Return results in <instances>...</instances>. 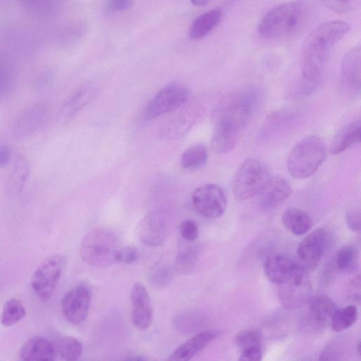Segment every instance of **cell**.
I'll return each instance as SVG.
<instances>
[{"instance_id":"4dcf8cb0","label":"cell","mask_w":361,"mask_h":361,"mask_svg":"<svg viewBox=\"0 0 361 361\" xmlns=\"http://www.w3.org/2000/svg\"><path fill=\"white\" fill-rule=\"evenodd\" d=\"M25 309L23 303L16 298L7 300L0 315V322L4 326H13L25 317Z\"/></svg>"},{"instance_id":"836d02e7","label":"cell","mask_w":361,"mask_h":361,"mask_svg":"<svg viewBox=\"0 0 361 361\" xmlns=\"http://www.w3.org/2000/svg\"><path fill=\"white\" fill-rule=\"evenodd\" d=\"M234 342L240 350L251 346H262V336L255 329L244 330L236 334Z\"/></svg>"},{"instance_id":"30bf717a","label":"cell","mask_w":361,"mask_h":361,"mask_svg":"<svg viewBox=\"0 0 361 361\" xmlns=\"http://www.w3.org/2000/svg\"><path fill=\"white\" fill-rule=\"evenodd\" d=\"M192 202L195 210L208 219L221 216L227 205L224 191L219 185L213 183L204 184L194 190Z\"/></svg>"},{"instance_id":"7c38bea8","label":"cell","mask_w":361,"mask_h":361,"mask_svg":"<svg viewBox=\"0 0 361 361\" xmlns=\"http://www.w3.org/2000/svg\"><path fill=\"white\" fill-rule=\"evenodd\" d=\"M279 286V298L286 308H297L310 297L311 283L306 269H302L288 281Z\"/></svg>"},{"instance_id":"ac0fdd59","label":"cell","mask_w":361,"mask_h":361,"mask_svg":"<svg viewBox=\"0 0 361 361\" xmlns=\"http://www.w3.org/2000/svg\"><path fill=\"white\" fill-rule=\"evenodd\" d=\"M56 355V345L41 336L28 338L20 350V357L23 361H52Z\"/></svg>"},{"instance_id":"d6986e66","label":"cell","mask_w":361,"mask_h":361,"mask_svg":"<svg viewBox=\"0 0 361 361\" xmlns=\"http://www.w3.org/2000/svg\"><path fill=\"white\" fill-rule=\"evenodd\" d=\"M167 235L168 228L166 222L158 215H147L138 224V238L142 243L148 246L161 245Z\"/></svg>"},{"instance_id":"b9f144b4","label":"cell","mask_w":361,"mask_h":361,"mask_svg":"<svg viewBox=\"0 0 361 361\" xmlns=\"http://www.w3.org/2000/svg\"><path fill=\"white\" fill-rule=\"evenodd\" d=\"M51 74L49 72H44L39 74L33 82V87L37 91L46 88L51 80Z\"/></svg>"},{"instance_id":"bcb514c9","label":"cell","mask_w":361,"mask_h":361,"mask_svg":"<svg viewBox=\"0 0 361 361\" xmlns=\"http://www.w3.org/2000/svg\"><path fill=\"white\" fill-rule=\"evenodd\" d=\"M191 3L196 6H202L208 4L210 0H190Z\"/></svg>"},{"instance_id":"7bdbcfd3","label":"cell","mask_w":361,"mask_h":361,"mask_svg":"<svg viewBox=\"0 0 361 361\" xmlns=\"http://www.w3.org/2000/svg\"><path fill=\"white\" fill-rule=\"evenodd\" d=\"M133 6V0H108L107 6L111 11L128 10Z\"/></svg>"},{"instance_id":"7a4b0ae2","label":"cell","mask_w":361,"mask_h":361,"mask_svg":"<svg viewBox=\"0 0 361 361\" xmlns=\"http://www.w3.org/2000/svg\"><path fill=\"white\" fill-rule=\"evenodd\" d=\"M258 99V92L252 87L243 88L227 95L215 111V129L238 137L257 109Z\"/></svg>"},{"instance_id":"ee69618b","label":"cell","mask_w":361,"mask_h":361,"mask_svg":"<svg viewBox=\"0 0 361 361\" xmlns=\"http://www.w3.org/2000/svg\"><path fill=\"white\" fill-rule=\"evenodd\" d=\"M350 297L354 300H360V279L357 276L350 283Z\"/></svg>"},{"instance_id":"277c9868","label":"cell","mask_w":361,"mask_h":361,"mask_svg":"<svg viewBox=\"0 0 361 361\" xmlns=\"http://www.w3.org/2000/svg\"><path fill=\"white\" fill-rule=\"evenodd\" d=\"M116 234L105 228L92 229L82 239L79 252L81 259L88 265L104 269L116 262V255L120 248Z\"/></svg>"},{"instance_id":"1f68e13d","label":"cell","mask_w":361,"mask_h":361,"mask_svg":"<svg viewBox=\"0 0 361 361\" xmlns=\"http://www.w3.org/2000/svg\"><path fill=\"white\" fill-rule=\"evenodd\" d=\"M56 352L64 360H76L82 354L81 342L73 336H63L56 345Z\"/></svg>"},{"instance_id":"2e32d148","label":"cell","mask_w":361,"mask_h":361,"mask_svg":"<svg viewBox=\"0 0 361 361\" xmlns=\"http://www.w3.org/2000/svg\"><path fill=\"white\" fill-rule=\"evenodd\" d=\"M292 189L288 181L281 176L269 177L259 192V206L269 211L279 206L291 195Z\"/></svg>"},{"instance_id":"d6a6232c","label":"cell","mask_w":361,"mask_h":361,"mask_svg":"<svg viewBox=\"0 0 361 361\" xmlns=\"http://www.w3.org/2000/svg\"><path fill=\"white\" fill-rule=\"evenodd\" d=\"M173 271L165 262H158L153 265L148 274L149 281L157 287H165L172 281Z\"/></svg>"},{"instance_id":"83f0119b","label":"cell","mask_w":361,"mask_h":361,"mask_svg":"<svg viewBox=\"0 0 361 361\" xmlns=\"http://www.w3.org/2000/svg\"><path fill=\"white\" fill-rule=\"evenodd\" d=\"M208 159V150L203 144H195L186 149L180 157V165L186 170H196L203 166Z\"/></svg>"},{"instance_id":"484cf974","label":"cell","mask_w":361,"mask_h":361,"mask_svg":"<svg viewBox=\"0 0 361 361\" xmlns=\"http://www.w3.org/2000/svg\"><path fill=\"white\" fill-rule=\"evenodd\" d=\"M361 126L360 121L351 123L342 129L334 137L330 152L338 154L346 150L360 140Z\"/></svg>"},{"instance_id":"f1b7e54d","label":"cell","mask_w":361,"mask_h":361,"mask_svg":"<svg viewBox=\"0 0 361 361\" xmlns=\"http://www.w3.org/2000/svg\"><path fill=\"white\" fill-rule=\"evenodd\" d=\"M359 252L353 245H345L336 253L334 265L341 272L354 271L358 266Z\"/></svg>"},{"instance_id":"ffe728a7","label":"cell","mask_w":361,"mask_h":361,"mask_svg":"<svg viewBox=\"0 0 361 361\" xmlns=\"http://www.w3.org/2000/svg\"><path fill=\"white\" fill-rule=\"evenodd\" d=\"M361 53L360 47L348 50L341 62V78L344 86L352 93L360 89Z\"/></svg>"},{"instance_id":"8992f818","label":"cell","mask_w":361,"mask_h":361,"mask_svg":"<svg viewBox=\"0 0 361 361\" xmlns=\"http://www.w3.org/2000/svg\"><path fill=\"white\" fill-rule=\"evenodd\" d=\"M269 178L266 166L255 159H247L238 168L233 180L234 196L240 200L258 194Z\"/></svg>"},{"instance_id":"44dd1931","label":"cell","mask_w":361,"mask_h":361,"mask_svg":"<svg viewBox=\"0 0 361 361\" xmlns=\"http://www.w3.org/2000/svg\"><path fill=\"white\" fill-rule=\"evenodd\" d=\"M97 92V88L90 85L82 87L75 92L61 106L59 114V121L61 123H67L73 120Z\"/></svg>"},{"instance_id":"52a82bcc","label":"cell","mask_w":361,"mask_h":361,"mask_svg":"<svg viewBox=\"0 0 361 361\" xmlns=\"http://www.w3.org/2000/svg\"><path fill=\"white\" fill-rule=\"evenodd\" d=\"M66 264L63 255L55 254L45 259L35 271L31 288L44 300L49 299L59 282Z\"/></svg>"},{"instance_id":"8d00e7d4","label":"cell","mask_w":361,"mask_h":361,"mask_svg":"<svg viewBox=\"0 0 361 361\" xmlns=\"http://www.w3.org/2000/svg\"><path fill=\"white\" fill-rule=\"evenodd\" d=\"M328 9L336 13H347L352 11L356 5L357 0H321Z\"/></svg>"},{"instance_id":"4316f807","label":"cell","mask_w":361,"mask_h":361,"mask_svg":"<svg viewBox=\"0 0 361 361\" xmlns=\"http://www.w3.org/2000/svg\"><path fill=\"white\" fill-rule=\"evenodd\" d=\"M185 240L178 249L174 264V269L180 275L189 274L195 268L200 254V246Z\"/></svg>"},{"instance_id":"9c48e42d","label":"cell","mask_w":361,"mask_h":361,"mask_svg":"<svg viewBox=\"0 0 361 361\" xmlns=\"http://www.w3.org/2000/svg\"><path fill=\"white\" fill-rule=\"evenodd\" d=\"M92 299V290L85 283H80L69 289L61 300V312L68 322L74 325L86 319Z\"/></svg>"},{"instance_id":"9a60e30c","label":"cell","mask_w":361,"mask_h":361,"mask_svg":"<svg viewBox=\"0 0 361 361\" xmlns=\"http://www.w3.org/2000/svg\"><path fill=\"white\" fill-rule=\"evenodd\" d=\"M131 302L134 326L142 331L149 329L153 320V309L147 290L140 282L133 286Z\"/></svg>"},{"instance_id":"8fae6325","label":"cell","mask_w":361,"mask_h":361,"mask_svg":"<svg viewBox=\"0 0 361 361\" xmlns=\"http://www.w3.org/2000/svg\"><path fill=\"white\" fill-rule=\"evenodd\" d=\"M328 244V233L324 228H318L307 235L298 244V263L307 271L319 264Z\"/></svg>"},{"instance_id":"3957f363","label":"cell","mask_w":361,"mask_h":361,"mask_svg":"<svg viewBox=\"0 0 361 361\" xmlns=\"http://www.w3.org/2000/svg\"><path fill=\"white\" fill-rule=\"evenodd\" d=\"M305 8L300 1H288L270 9L259 20L258 33L264 38L276 39L294 33L302 25Z\"/></svg>"},{"instance_id":"ba28073f","label":"cell","mask_w":361,"mask_h":361,"mask_svg":"<svg viewBox=\"0 0 361 361\" xmlns=\"http://www.w3.org/2000/svg\"><path fill=\"white\" fill-rule=\"evenodd\" d=\"M189 95L188 90L182 85H167L148 103L145 113V118L152 120L180 109L188 102Z\"/></svg>"},{"instance_id":"d590c367","label":"cell","mask_w":361,"mask_h":361,"mask_svg":"<svg viewBox=\"0 0 361 361\" xmlns=\"http://www.w3.org/2000/svg\"><path fill=\"white\" fill-rule=\"evenodd\" d=\"M138 258L139 252L137 248L133 245H127L120 247L116 255V262L132 264L136 262Z\"/></svg>"},{"instance_id":"7402d4cb","label":"cell","mask_w":361,"mask_h":361,"mask_svg":"<svg viewBox=\"0 0 361 361\" xmlns=\"http://www.w3.org/2000/svg\"><path fill=\"white\" fill-rule=\"evenodd\" d=\"M308 302V319L319 328L330 323L331 317L336 310L334 302L327 295L319 294L310 297Z\"/></svg>"},{"instance_id":"5bb4252c","label":"cell","mask_w":361,"mask_h":361,"mask_svg":"<svg viewBox=\"0 0 361 361\" xmlns=\"http://www.w3.org/2000/svg\"><path fill=\"white\" fill-rule=\"evenodd\" d=\"M49 114L48 106L37 103L25 110L16 120L12 127V134L17 139H24L33 135L44 125Z\"/></svg>"},{"instance_id":"e0dca14e","label":"cell","mask_w":361,"mask_h":361,"mask_svg":"<svg viewBox=\"0 0 361 361\" xmlns=\"http://www.w3.org/2000/svg\"><path fill=\"white\" fill-rule=\"evenodd\" d=\"M220 334L217 330H206L197 333L178 347L168 360L174 361L190 360L216 339Z\"/></svg>"},{"instance_id":"e575fe53","label":"cell","mask_w":361,"mask_h":361,"mask_svg":"<svg viewBox=\"0 0 361 361\" xmlns=\"http://www.w3.org/2000/svg\"><path fill=\"white\" fill-rule=\"evenodd\" d=\"M14 82L11 68L5 63H0V98L6 96L12 91Z\"/></svg>"},{"instance_id":"cb8c5ba5","label":"cell","mask_w":361,"mask_h":361,"mask_svg":"<svg viewBox=\"0 0 361 361\" xmlns=\"http://www.w3.org/2000/svg\"><path fill=\"white\" fill-rule=\"evenodd\" d=\"M222 15V11L215 8L199 16L190 27L189 37L200 39L207 36L219 23Z\"/></svg>"},{"instance_id":"6da1fadb","label":"cell","mask_w":361,"mask_h":361,"mask_svg":"<svg viewBox=\"0 0 361 361\" xmlns=\"http://www.w3.org/2000/svg\"><path fill=\"white\" fill-rule=\"evenodd\" d=\"M350 31V26L342 20L321 23L306 37L301 51L300 66L303 82L316 84L324 70L333 46Z\"/></svg>"},{"instance_id":"74e56055","label":"cell","mask_w":361,"mask_h":361,"mask_svg":"<svg viewBox=\"0 0 361 361\" xmlns=\"http://www.w3.org/2000/svg\"><path fill=\"white\" fill-rule=\"evenodd\" d=\"M180 233L185 241H195L199 236V228L195 222L190 219L183 221L180 224Z\"/></svg>"},{"instance_id":"c3c4849f","label":"cell","mask_w":361,"mask_h":361,"mask_svg":"<svg viewBox=\"0 0 361 361\" xmlns=\"http://www.w3.org/2000/svg\"><path fill=\"white\" fill-rule=\"evenodd\" d=\"M360 341L357 343V354L360 355Z\"/></svg>"},{"instance_id":"f546056e","label":"cell","mask_w":361,"mask_h":361,"mask_svg":"<svg viewBox=\"0 0 361 361\" xmlns=\"http://www.w3.org/2000/svg\"><path fill=\"white\" fill-rule=\"evenodd\" d=\"M358 317V311L355 306L348 305L336 309L331 319V326L336 332L344 331L353 326Z\"/></svg>"},{"instance_id":"5b68a950","label":"cell","mask_w":361,"mask_h":361,"mask_svg":"<svg viewBox=\"0 0 361 361\" xmlns=\"http://www.w3.org/2000/svg\"><path fill=\"white\" fill-rule=\"evenodd\" d=\"M326 156L324 142L319 137L310 135L302 139L291 149L287 159V169L297 178L313 175Z\"/></svg>"},{"instance_id":"603a6c76","label":"cell","mask_w":361,"mask_h":361,"mask_svg":"<svg viewBox=\"0 0 361 361\" xmlns=\"http://www.w3.org/2000/svg\"><path fill=\"white\" fill-rule=\"evenodd\" d=\"M30 172L27 159L23 155L16 156L6 180V193L12 196L19 195L25 185Z\"/></svg>"},{"instance_id":"4fadbf2b","label":"cell","mask_w":361,"mask_h":361,"mask_svg":"<svg viewBox=\"0 0 361 361\" xmlns=\"http://www.w3.org/2000/svg\"><path fill=\"white\" fill-rule=\"evenodd\" d=\"M302 269H305L298 261L282 253L269 255L263 265L267 278L277 286L288 281Z\"/></svg>"},{"instance_id":"7dc6e473","label":"cell","mask_w":361,"mask_h":361,"mask_svg":"<svg viewBox=\"0 0 361 361\" xmlns=\"http://www.w3.org/2000/svg\"><path fill=\"white\" fill-rule=\"evenodd\" d=\"M130 356H131L130 357H127L126 359L130 360H146L144 357H142L141 355H132Z\"/></svg>"},{"instance_id":"ab89813d","label":"cell","mask_w":361,"mask_h":361,"mask_svg":"<svg viewBox=\"0 0 361 361\" xmlns=\"http://www.w3.org/2000/svg\"><path fill=\"white\" fill-rule=\"evenodd\" d=\"M345 221L348 228L353 232L358 233L360 231V208L350 209L345 216Z\"/></svg>"},{"instance_id":"60d3db41","label":"cell","mask_w":361,"mask_h":361,"mask_svg":"<svg viewBox=\"0 0 361 361\" xmlns=\"http://www.w3.org/2000/svg\"><path fill=\"white\" fill-rule=\"evenodd\" d=\"M240 350V360L257 361L262 360L263 356L262 346H251Z\"/></svg>"},{"instance_id":"f6af8a7d","label":"cell","mask_w":361,"mask_h":361,"mask_svg":"<svg viewBox=\"0 0 361 361\" xmlns=\"http://www.w3.org/2000/svg\"><path fill=\"white\" fill-rule=\"evenodd\" d=\"M11 159L10 147L6 145H0V168L6 166Z\"/></svg>"},{"instance_id":"d4e9b609","label":"cell","mask_w":361,"mask_h":361,"mask_svg":"<svg viewBox=\"0 0 361 361\" xmlns=\"http://www.w3.org/2000/svg\"><path fill=\"white\" fill-rule=\"evenodd\" d=\"M281 220L284 227L296 235L305 234L312 226V221L309 214L304 210L295 207L286 209L282 214Z\"/></svg>"},{"instance_id":"f35d334b","label":"cell","mask_w":361,"mask_h":361,"mask_svg":"<svg viewBox=\"0 0 361 361\" xmlns=\"http://www.w3.org/2000/svg\"><path fill=\"white\" fill-rule=\"evenodd\" d=\"M54 0H23V3L31 10L38 13H47L51 11Z\"/></svg>"}]
</instances>
